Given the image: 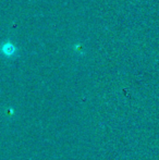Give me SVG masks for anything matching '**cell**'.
<instances>
[{"mask_svg": "<svg viewBox=\"0 0 159 160\" xmlns=\"http://www.w3.org/2000/svg\"><path fill=\"white\" fill-rule=\"evenodd\" d=\"M0 51H1L2 55H4L6 57L10 58V57H13L17 52V48L13 46V44H11L10 42H7L4 44L1 45L0 47Z\"/></svg>", "mask_w": 159, "mask_h": 160, "instance_id": "cell-1", "label": "cell"}, {"mask_svg": "<svg viewBox=\"0 0 159 160\" xmlns=\"http://www.w3.org/2000/svg\"><path fill=\"white\" fill-rule=\"evenodd\" d=\"M8 113H9V114H13V113H14V110H13V109H9Z\"/></svg>", "mask_w": 159, "mask_h": 160, "instance_id": "cell-2", "label": "cell"}]
</instances>
